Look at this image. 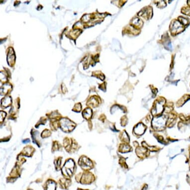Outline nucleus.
<instances>
[{
    "mask_svg": "<svg viewBox=\"0 0 190 190\" xmlns=\"http://www.w3.org/2000/svg\"><path fill=\"white\" fill-rule=\"evenodd\" d=\"M152 126L156 131H162L165 128L166 124V118L161 116L154 118L152 121Z\"/></svg>",
    "mask_w": 190,
    "mask_h": 190,
    "instance_id": "f257e3e1",
    "label": "nucleus"
},
{
    "mask_svg": "<svg viewBox=\"0 0 190 190\" xmlns=\"http://www.w3.org/2000/svg\"><path fill=\"white\" fill-rule=\"evenodd\" d=\"M3 87V90H1V92H3V94H6L7 93H8V92L10 91L12 88V86L11 85L7 84H4Z\"/></svg>",
    "mask_w": 190,
    "mask_h": 190,
    "instance_id": "9b49d317",
    "label": "nucleus"
},
{
    "mask_svg": "<svg viewBox=\"0 0 190 190\" xmlns=\"http://www.w3.org/2000/svg\"><path fill=\"white\" fill-rule=\"evenodd\" d=\"M146 150L147 149H144V148H138V149L136 150V152L138 156L141 157V156H144L145 154L146 153Z\"/></svg>",
    "mask_w": 190,
    "mask_h": 190,
    "instance_id": "9d476101",
    "label": "nucleus"
},
{
    "mask_svg": "<svg viewBox=\"0 0 190 190\" xmlns=\"http://www.w3.org/2000/svg\"><path fill=\"white\" fill-rule=\"evenodd\" d=\"M12 103V100L10 97H7L2 100V105L4 107H7Z\"/></svg>",
    "mask_w": 190,
    "mask_h": 190,
    "instance_id": "6e6552de",
    "label": "nucleus"
},
{
    "mask_svg": "<svg viewBox=\"0 0 190 190\" xmlns=\"http://www.w3.org/2000/svg\"><path fill=\"white\" fill-rule=\"evenodd\" d=\"M163 104L162 102H158L155 104L154 106V109L152 110V114L154 115H157L158 114H161L163 111Z\"/></svg>",
    "mask_w": 190,
    "mask_h": 190,
    "instance_id": "39448f33",
    "label": "nucleus"
},
{
    "mask_svg": "<svg viewBox=\"0 0 190 190\" xmlns=\"http://www.w3.org/2000/svg\"><path fill=\"white\" fill-rule=\"evenodd\" d=\"M129 148L128 147V146L127 145H122V152H127L129 151Z\"/></svg>",
    "mask_w": 190,
    "mask_h": 190,
    "instance_id": "f8f14e48",
    "label": "nucleus"
},
{
    "mask_svg": "<svg viewBox=\"0 0 190 190\" xmlns=\"http://www.w3.org/2000/svg\"><path fill=\"white\" fill-rule=\"evenodd\" d=\"M74 168V163L72 160H69L65 164L62 169V173L64 175L67 176H71L72 175L73 170Z\"/></svg>",
    "mask_w": 190,
    "mask_h": 190,
    "instance_id": "f03ea898",
    "label": "nucleus"
},
{
    "mask_svg": "<svg viewBox=\"0 0 190 190\" xmlns=\"http://www.w3.org/2000/svg\"><path fill=\"white\" fill-rule=\"evenodd\" d=\"M60 124H61V127L62 130L65 131H71L75 127V124L73 122H71L70 120L66 118L61 119V122H60Z\"/></svg>",
    "mask_w": 190,
    "mask_h": 190,
    "instance_id": "7ed1b4c3",
    "label": "nucleus"
},
{
    "mask_svg": "<svg viewBox=\"0 0 190 190\" xmlns=\"http://www.w3.org/2000/svg\"><path fill=\"white\" fill-rule=\"evenodd\" d=\"M146 129V127L142 123H139L134 128V131L137 135H142L144 133Z\"/></svg>",
    "mask_w": 190,
    "mask_h": 190,
    "instance_id": "423d86ee",
    "label": "nucleus"
},
{
    "mask_svg": "<svg viewBox=\"0 0 190 190\" xmlns=\"http://www.w3.org/2000/svg\"><path fill=\"white\" fill-rule=\"evenodd\" d=\"M56 189V184L55 182L51 181H49L47 183L46 190H55Z\"/></svg>",
    "mask_w": 190,
    "mask_h": 190,
    "instance_id": "1a4fd4ad",
    "label": "nucleus"
},
{
    "mask_svg": "<svg viewBox=\"0 0 190 190\" xmlns=\"http://www.w3.org/2000/svg\"><path fill=\"white\" fill-rule=\"evenodd\" d=\"M79 164L82 168L84 169H90L92 168L93 166L91 161L86 157L81 158L79 162Z\"/></svg>",
    "mask_w": 190,
    "mask_h": 190,
    "instance_id": "20e7f679",
    "label": "nucleus"
},
{
    "mask_svg": "<svg viewBox=\"0 0 190 190\" xmlns=\"http://www.w3.org/2000/svg\"><path fill=\"white\" fill-rule=\"evenodd\" d=\"M92 115V112L91 109L87 108L85 109L83 112V115L86 119H89L91 118Z\"/></svg>",
    "mask_w": 190,
    "mask_h": 190,
    "instance_id": "0eeeda50",
    "label": "nucleus"
}]
</instances>
